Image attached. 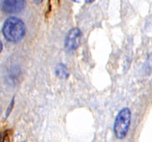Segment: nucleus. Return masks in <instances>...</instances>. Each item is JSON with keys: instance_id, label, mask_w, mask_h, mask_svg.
I'll return each mask as SVG.
<instances>
[{"instance_id": "8", "label": "nucleus", "mask_w": 152, "mask_h": 142, "mask_svg": "<svg viewBox=\"0 0 152 142\" xmlns=\"http://www.w3.org/2000/svg\"><path fill=\"white\" fill-rule=\"evenodd\" d=\"M86 4H92L93 2H95L96 0H85Z\"/></svg>"}, {"instance_id": "9", "label": "nucleus", "mask_w": 152, "mask_h": 142, "mask_svg": "<svg viewBox=\"0 0 152 142\" xmlns=\"http://www.w3.org/2000/svg\"><path fill=\"white\" fill-rule=\"evenodd\" d=\"M2 51H3V43H2V42L0 40V53H2Z\"/></svg>"}, {"instance_id": "5", "label": "nucleus", "mask_w": 152, "mask_h": 142, "mask_svg": "<svg viewBox=\"0 0 152 142\" xmlns=\"http://www.w3.org/2000/svg\"><path fill=\"white\" fill-rule=\"evenodd\" d=\"M55 74L58 77H59L61 79H67L69 76V70L67 69L64 64H59L56 67V70H55Z\"/></svg>"}, {"instance_id": "2", "label": "nucleus", "mask_w": 152, "mask_h": 142, "mask_svg": "<svg viewBox=\"0 0 152 142\" xmlns=\"http://www.w3.org/2000/svg\"><path fill=\"white\" fill-rule=\"evenodd\" d=\"M131 124V111L124 108L119 111L114 121L113 131L116 138L122 140L126 137Z\"/></svg>"}, {"instance_id": "4", "label": "nucleus", "mask_w": 152, "mask_h": 142, "mask_svg": "<svg viewBox=\"0 0 152 142\" xmlns=\"http://www.w3.org/2000/svg\"><path fill=\"white\" fill-rule=\"evenodd\" d=\"M26 0H3L1 10L6 14H17L25 8Z\"/></svg>"}, {"instance_id": "7", "label": "nucleus", "mask_w": 152, "mask_h": 142, "mask_svg": "<svg viewBox=\"0 0 152 142\" xmlns=\"http://www.w3.org/2000/svg\"><path fill=\"white\" fill-rule=\"evenodd\" d=\"M4 134L0 133V142H4Z\"/></svg>"}, {"instance_id": "1", "label": "nucleus", "mask_w": 152, "mask_h": 142, "mask_svg": "<svg viewBox=\"0 0 152 142\" xmlns=\"http://www.w3.org/2000/svg\"><path fill=\"white\" fill-rule=\"evenodd\" d=\"M2 32L8 42H18L25 36L26 26L20 19L11 16L8 18L4 23Z\"/></svg>"}, {"instance_id": "11", "label": "nucleus", "mask_w": 152, "mask_h": 142, "mask_svg": "<svg viewBox=\"0 0 152 142\" xmlns=\"http://www.w3.org/2000/svg\"><path fill=\"white\" fill-rule=\"evenodd\" d=\"M25 142H26V141H25Z\"/></svg>"}, {"instance_id": "6", "label": "nucleus", "mask_w": 152, "mask_h": 142, "mask_svg": "<svg viewBox=\"0 0 152 142\" xmlns=\"http://www.w3.org/2000/svg\"><path fill=\"white\" fill-rule=\"evenodd\" d=\"M14 104H15V97H13V98H12L10 103L9 107H8V108H7V110H6L5 119L6 118H8V117H9V115L10 114L11 111L13 110V108H14Z\"/></svg>"}, {"instance_id": "3", "label": "nucleus", "mask_w": 152, "mask_h": 142, "mask_svg": "<svg viewBox=\"0 0 152 142\" xmlns=\"http://www.w3.org/2000/svg\"><path fill=\"white\" fill-rule=\"evenodd\" d=\"M81 31L79 28H73L68 32L65 39V48L69 51H74L78 48L80 44Z\"/></svg>"}, {"instance_id": "10", "label": "nucleus", "mask_w": 152, "mask_h": 142, "mask_svg": "<svg viewBox=\"0 0 152 142\" xmlns=\"http://www.w3.org/2000/svg\"><path fill=\"white\" fill-rule=\"evenodd\" d=\"M34 1H35V3H36V4H40L42 0H34Z\"/></svg>"}]
</instances>
